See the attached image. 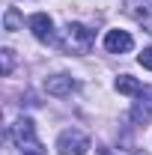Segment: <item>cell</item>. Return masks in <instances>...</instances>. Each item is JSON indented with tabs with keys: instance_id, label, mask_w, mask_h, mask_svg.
Instances as JSON below:
<instances>
[{
	"instance_id": "2",
	"label": "cell",
	"mask_w": 152,
	"mask_h": 155,
	"mask_svg": "<svg viewBox=\"0 0 152 155\" xmlns=\"http://www.w3.org/2000/svg\"><path fill=\"white\" fill-rule=\"evenodd\" d=\"M9 134H12V143L18 149H24V152H42V143H39V137H36V125H33L30 116H21L18 122L12 125Z\"/></svg>"
},
{
	"instance_id": "4",
	"label": "cell",
	"mask_w": 152,
	"mask_h": 155,
	"mask_svg": "<svg viewBox=\"0 0 152 155\" xmlns=\"http://www.w3.org/2000/svg\"><path fill=\"white\" fill-rule=\"evenodd\" d=\"M27 27L33 30V36L39 39V42H54V21L48 18L45 12H36V15H30V21H27Z\"/></svg>"
},
{
	"instance_id": "9",
	"label": "cell",
	"mask_w": 152,
	"mask_h": 155,
	"mask_svg": "<svg viewBox=\"0 0 152 155\" xmlns=\"http://www.w3.org/2000/svg\"><path fill=\"white\" fill-rule=\"evenodd\" d=\"M3 24H6V30H9V33H15V30L21 27V15H18V9H15V6H9V9H6Z\"/></svg>"
},
{
	"instance_id": "13",
	"label": "cell",
	"mask_w": 152,
	"mask_h": 155,
	"mask_svg": "<svg viewBox=\"0 0 152 155\" xmlns=\"http://www.w3.org/2000/svg\"><path fill=\"white\" fill-rule=\"evenodd\" d=\"M101 155H111V152H101Z\"/></svg>"
},
{
	"instance_id": "10",
	"label": "cell",
	"mask_w": 152,
	"mask_h": 155,
	"mask_svg": "<svg viewBox=\"0 0 152 155\" xmlns=\"http://www.w3.org/2000/svg\"><path fill=\"white\" fill-rule=\"evenodd\" d=\"M137 60H140L143 69H149V72H152V48H143V54H140Z\"/></svg>"
},
{
	"instance_id": "3",
	"label": "cell",
	"mask_w": 152,
	"mask_h": 155,
	"mask_svg": "<svg viewBox=\"0 0 152 155\" xmlns=\"http://www.w3.org/2000/svg\"><path fill=\"white\" fill-rule=\"evenodd\" d=\"M90 149V137L78 128H66L63 134L57 137V152L60 155H84Z\"/></svg>"
},
{
	"instance_id": "7",
	"label": "cell",
	"mask_w": 152,
	"mask_h": 155,
	"mask_svg": "<svg viewBox=\"0 0 152 155\" xmlns=\"http://www.w3.org/2000/svg\"><path fill=\"white\" fill-rule=\"evenodd\" d=\"M116 90L122 96H140L143 93V84L137 78H131V75H122V78H116Z\"/></svg>"
},
{
	"instance_id": "11",
	"label": "cell",
	"mask_w": 152,
	"mask_h": 155,
	"mask_svg": "<svg viewBox=\"0 0 152 155\" xmlns=\"http://www.w3.org/2000/svg\"><path fill=\"white\" fill-rule=\"evenodd\" d=\"M9 72H12V51L6 48L3 51V75H9Z\"/></svg>"
},
{
	"instance_id": "12",
	"label": "cell",
	"mask_w": 152,
	"mask_h": 155,
	"mask_svg": "<svg viewBox=\"0 0 152 155\" xmlns=\"http://www.w3.org/2000/svg\"><path fill=\"white\" fill-rule=\"evenodd\" d=\"M24 155H45V152H24Z\"/></svg>"
},
{
	"instance_id": "8",
	"label": "cell",
	"mask_w": 152,
	"mask_h": 155,
	"mask_svg": "<svg viewBox=\"0 0 152 155\" xmlns=\"http://www.w3.org/2000/svg\"><path fill=\"white\" fill-rule=\"evenodd\" d=\"M131 119H134V122H149V119H152V107H149V101H146V98H140V101L134 104Z\"/></svg>"
},
{
	"instance_id": "1",
	"label": "cell",
	"mask_w": 152,
	"mask_h": 155,
	"mask_svg": "<svg viewBox=\"0 0 152 155\" xmlns=\"http://www.w3.org/2000/svg\"><path fill=\"white\" fill-rule=\"evenodd\" d=\"M93 42H95V33L90 27L78 24V21H69L60 30V36L54 39V45H57L60 51H66V54H87L93 48Z\"/></svg>"
},
{
	"instance_id": "5",
	"label": "cell",
	"mask_w": 152,
	"mask_h": 155,
	"mask_svg": "<svg viewBox=\"0 0 152 155\" xmlns=\"http://www.w3.org/2000/svg\"><path fill=\"white\" fill-rule=\"evenodd\" d=\"M104 48L111 51V54H128L134 48V39L128 30H111L107 36H104Z\"/></svg>"
},
{
	"instance_id": "6",
	"label": "cell",
	"mask_w": 152,
	"mask_h": 155,
	"mask_svg": "<svg viewBox=\"0 0 152 155\" xmlns=\"http://www.w3.org/2000/svg\"><path fill=\"white\" fill-rule=\"evenodd\" d=\"M45 90H48V96L63 98V96H72V93L78 90V81L69 78V75H54V78L45 81Z\"/></svg>"
}]
</instances>
